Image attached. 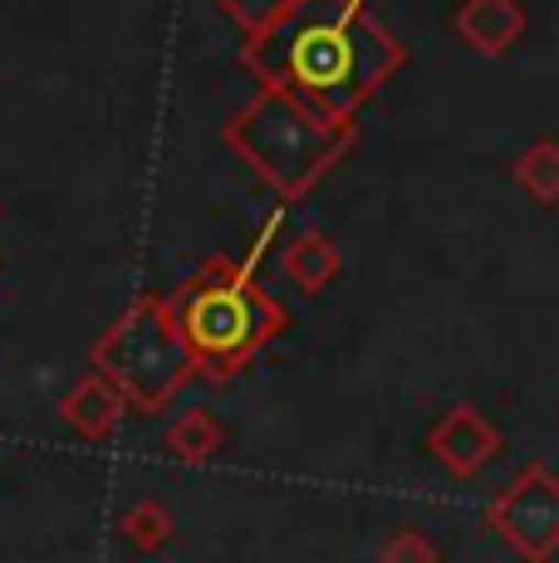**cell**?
<instances>
[{"label": "cell", "mask_w": 559, "mask_h": 563, "mask_svg": "<svg viewBox=\"0 0 559 563\" xmlns=\"http://www.w3.org/2000/svg\"><path fill=\"white\" fill-rule=\"evenodd\" d=\"M403 64V40L373 15L369 0H299L271 35L245 45V69L265 89H289L349 123Z\"/></svg>", "instance_id": "6da1fadb"}, {"label": "cell", "mask_w": 559, "mask_h": 563, "mask_svg": "<svg viewBox=\"0 0 559 563\" xmlns=\"http://www.w3.org/2000/svg\"><path fill=\"white\" fill-rule=\"evenodd\" d=\"M167 305L197 358V373L211 383H231L265 343L289 329L285 305L255 285L245 260L231 255H211L201 269H191Z\"/></svg>", "instance_id": "7a4b0ae2"}, {"label": "cell", "mask_w": 559, "mask_h": 563, "mask_svg": "<svg viewBox=\"0 0 559 563\" xmlns=\"http://www.w3.org/2000/svg\"><path fill=\"white\" fill-rule=\"evenodd\" d=\"M221 143L255 177L271 181L285 201H299L329 177V167L353 147L349 118H329L289 89H265L226 118Z\"/></svg>", "instance_id": "3957f363"}, {"label": "cell", "mask_w": 559, "mask_h": 563, "mask_svg": "<svg viewBox=\"0 0 559 563\" xmlns=\"http://www.w3.org/2000/svg\"><path fill=\"white\" fill-rule=\"evenodd\" d=\"M89 363L143 417L163 411L197 377V358H191L187 339H182L177 319H172V305L157 295H138L118 313L109 329L94 339Z\"/></svg>", "instance_id": "277c9868"}, {"label": "cell", "mask_w": 559, "mask_h": 563, "mask_svg": "<svg viewBox=\"0 0 559 563\" xmlns=\"http://www.w3.org/2000/svg\"><path fill=\"white\" fill-rule=\"evenodd\" d=\"M486 525L505 539L515 559L555 563L559 559V475L545 461H530L511 475L486 505Z\"/></svg>", "instance_id": "5b68a950"}, {"label": "cell", "mask_w": 559, "mask_h": 563, "mask_svg": "<svg viewBox=\"0 0 559 563\" xmlns=\"http://www.w3.org/2000/svg\"><path fill=\"white\" fill-rule=\"evenodd\" d=\"M427 451H432V461L442 465L447 475L476 481V475L501 456V431L471 402H457L432 431H427Z\"/></svg>", "instance_id": "8992f818"}, {"label": "cell", "mask_w": 559, "mask_h": 563, "mask_svg": "<svg viewBox=\"0 0 559 563\" xmlns=\"http://www.w3.org/2000/svg\"><path fill=\"white\" fill-rule=\"evenodd\" d=\"M451 25L481 59H501L511 45H520V35L530 30V15H525L520 0H461Z\"/></svg>", "instance_id": "52a82bcc"}, {"label": "cell", "mask_w": 559, "mask_h": 563, "mask_svg": "<svg viewBox=\"0 0 559 563\" xmlns=\"http://www.w3.org/2000/svg\"><path fill=\"white\" fill-rule=\"evenodd\" d=\"M123 393L109 383V377H84V383H74L69 393H64V402H59V417L69 421L74 431H79L84 441H103V437H113L118 427H123Z\"/></svg>", "instance_id": "ba28073f"}, {"label": "cell", "mask_w": 559, "mask_h": 563, "mask_svg": "<svg viewBox=\"0 0 559 563\" xmlns=\"http://www.w3.org/2000/svg\"><path fill=\"white\" fill-rule=\"evenodd\" d=\"M339 245L329 241L325 231H299L295 241L280 251V269L289 275V285L299 289V295H319V289H329V279L339 275Z\"/></svg>", "instance_id": "9c48e42d"}, {"label": "cell", "mask_w": 559, "mask_h": 563, "mask_svg": "<svg viewBox=\"0 0 559 563\" xmlns=\"http://www.w3.org/2000/svg\"><path fill=\"white\" fill-rule=\"evenodd\" d=\"M163 446L177 461H187V465H207L226 446V431L217 427V417H211V411L191 407V411H182V417L163 431Z\"/></svg>", "instance_id": "30bf717a"}, {"label": "cell", "mask_w": 559, "mask_h": 563, "mask_svg": "<svg viewBox=\"0 0 559 563\" xmlns=\"http://www.w3.org/2000/svg\"><path fill=\"white\" fill-rule=\"evenodd\" d=\"M511 177H515V187H520L530 201L559 206V143H555V137L530 143L520 157H515Z\"/></svg>", "instance_id": "8fae6325"}, {"label": "cell", "mask_w": 559, "mask_h": 563, "mask_svg": "<svg viewBox=\"0 0 559 563\" xmlns=\"http://www.w3.org/2000/svg\"><path fill=\"white\" fill-rule=\"evenodd\" d=\"M295 5H299V0H217L221 15L241 25L245 45H251V40H261V35H271V30H275Z\"/></svg>", "instance_id": "7c38bea8"}, {"label": "cell", "mask_w": 559, "mask_h": 563, "mask_svg": "<svg viewBox=\"0 0 559 563\" xmlns=\"http://www.w3.org/2000/svg\"><path fill=\"white\" fill-rule=\"evenodd\" d=\"M123 534H128V544H133L138 554H153V549H163L172 539V515L163 510V505L143 500V505H133V510L123 515Z\"/></svg>", "instance_id": "4fadbf2b"}, {"label": "cell", "mask_w": 559, "mask_h": 563, "mask_svg": "<svg viewBox=\"0 0 559 563\" xmlns=\"http://www.w3.org/2000/svg\"><path fill=\"white\" fill-rule=\"evenodd\" d=\"M379 563H442V549H437L423 529H397L388 544H383Z\"/></svg>", "instance_id": "5bb4252c"}]
</instances>
